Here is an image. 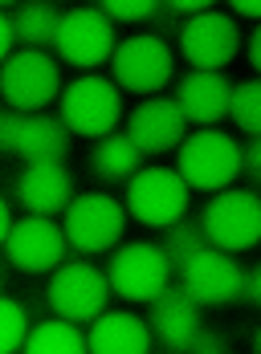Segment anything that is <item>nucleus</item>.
Instances as JSON below:
<instances>
[{
	"label": "nucleus",
	"mask_w": 261,
	"mask_h": 354,
	"mask_svg": "<svg viewBox=\"0 0 261 354\" xmlns=\"http://www.w3.org/2000/svg\"><path fill=\"white\" fill-rule=\"evenodd\" d=\"M176 171L188 179V187L224 192L241 176V142H233V135H224L217 127H200L176 151Z\"/></svg>",
	"instance_id": "f257e3e1"
},
{
	"label": "nucleus",
	"mask_w": 261,
	"mask_h": 354,
	"mask_svg": "<svg viewBox=\"0 0 261 354\" xmlns=\"http://www.w3.org/2000/svg\"><path fill=\"white\" fill-rule=\"evenodd\" d=\"M176 265L168 261L163 245H151V241H135V245H123L111 252V265H107V277L111 289L123 301H155L168 285H172Z\"/></svg>",
	"instance_id": "f03ea898"
},
{
	"label": "nucleus",
	"mask_w": 261,
	"mask_h": 354,
	"mask_svg": "<svg viewBox=\"0 0 261 354\" xmlns=\"http://www.w3.org/2000/svg\"><path fill=\"white\" fill-rule=\"evenodd\" d=\"M111 277L102 269H94L90 261H66L53 269L49 289H45V301L57 318H70L78 326L94 322L107 310V297H111Z\"/></svg>",
	"instance_id": "7ed1b4c3"
},
{
	"label": "nucleus",
	"mask_w": 261,
	"mask_h": 354,
	"mask_svg": "<svg viewBox=\"0 0 261 354\" xmlns=\"http://www.w3.org/2000/svg\"><path fill=\"white\" fill-rule=\"evenodd\" d=\"M192 187L172 167H143L135 179H127V212L147 228H172L184 220Z\"/></svg>",
	"instance_id": "20e7f679"
},
{
	"label": "nucleus",
	"mask_w": 261,
	"mask_h": 354,
	"mask_svg": "<svg viewBox=\"0 0 261 354\" xmlns=\"http://www.w3.org/2000/svg\"><path fill=\"white\" fill-rule=\"evenodd\" d=\"M204 232L224 252H245L261 245V192L253 187H224L204 208Z\"/></svg>",
	"instance_id": "39448f33"
},
{
	"label": "nucleus",
	"mask_w": 261,
	"mask_h": 354,
	"mask_svg": "<svg viewBox=\"0 0 261 354\" xmlns=\"http://www.w3.org/2000/svg\"><path fill=\"white\" fill-rule=\"evenodd\" d=\"M118 118H123V94H118L114 82L86 73V77H78V82L66 86V94H62V122L74 135H82V139H107V135H114Z\"/></svg>",
	"instance_id": "423d86ee"
},
{
	"label": "nucleus",
	"mask_w": 261,
	"mask_h": 354,
	"mask_svg": "<svg viewBox=\"0 0 261 354\" xmlns=\"http://www.w3.org/2000/svg\"><path fill=\"white\" fill-rule=\"evenodd\" d=\"M172 70H176V57H172V45L159 41L155 33H139L118 41L111 57V82L131 90V94H159L168 82H172Z\"/></svg>",
	"instance_id": "0eeeda50"
},
{
	"label": "nucleus",
	"mask_w": 261,
	"mask_h": 354,
	"mask_svg": "<svg viewBox=\"0 0 261 354\" xmlns=\"http://www.w3.org/2000/svg\"><path fill=\"white\" fill-rule=\"evenodd\" d=\"M0 90H4V102L8 110H41L49 106L53 98H62V66L41 53V49H21L17 57L4 62V73H0Z\"/></svg>",
	"instance_id": "6e6552de"
},
{
	"label": "nucleus",
	"mask_w": 261,
	"mask_h": 354,
	"mask_svg": "<svg viewBox=\"0 0 261 354\" xmlns=\"http://www.w3.org/2000/svg\"><path fill=\"white\" fill-rule=\"evenodd\" d=\"M176 277H180V285L192 293V301H200L204 310L241 301V297H245V285H249V273L237 265V257L224 252V248H217V245L200 248Z\"/></svg>",
	"instance_id": "1a4fd4ad"
},
{
	"label": "nucleus",
	"mask_w": 261,
	"mask_h": 354,
	"mask_svg": "<svg viewBox=\"0 0 261 354\" xmlns=\"http://www.w3.org/2000/svg\"><path fill=\"white\" fill-rule=\"evenodd\" d=\"M123 232H127V208L102 192L74 196V204L66 208V236L74 252H107L123 241Z\"/></svg>",
	"instance_id": "9d476101"
},
{
	"label": "nucleus",
	"mask_w": 261,
	"mask_h": 354,
	"mask_svg": "<svg viewBox=\"0 0 261 354\" xmlns=\"http://www.w3.org/2000/svg\"><path fill=\"white\" fill-rule=\"evenodd\" d=\"M70 236H66V224H53L49 216H25L12 224L4 252H8V265L21 269V273H53L57 265H66V252H70Z\"/></svg>",
	"instance_id": "9b49d317"
},
{
	"label": "nucleus",
	"mask_w": 261,
	"mask_h": 354,
	"mask_svg": "<svg viewBox=\"0 0 261 354\" xmlns=\"http://www.w3.org/2000/svg\"><path fill=\"white\" fill-rule=\"evenodd\" d=\"M53 49L66 66H78V70H94V66L111 62L118 49L111 17L102 8H70Z\"/></svg>",
	"instance_id": "f8f14e48"
},
{
	"label": "nucleus",
	"mask_w": 261,
	"mask_h": 354,
	"mask_svg": "<svg viewBox=\"0 0 261 354\" xmlns=\"http://www.w3.org/2000/svg\"><path fill=\"white\" fill-rule=\"evenodd\" d=\"M241 49V29L228 12H204V17H192L184 21V33H180V53L192 70L200 73H221Z\"/></svg>",
	"instance_id": "ddd939ff"
},
{
	"label": "nucleus",
	"mask_w": 261,
	"mask_h": 354,
	"mask_svg": "<svg viewBox=\"0 0 261 354\" xmlns=\"http://www.w3.org/2000/svg\"><path fill=\"white\" fill-rule=\"evenodd\" d=\"M127 135L135 139V147L143 155H163V151H180L188 139V118L176 98H147L143 106H135Z\"/></svg>",
	"instance_id": "4468645a"
},
{
	"label": "nucleus",
	"mask_w": 261,
	"mask_h": 354,
	"mask_svg": "<svg viewBox=\"0 0 261 354\" xmlns=\"http://www.w3.org/2000/svg\"><path fill=\"white\" fill-rule=\"evenodd\" d=\"M200 310H204V306L192 301V293H188L184 285H168V289L151 301V314H147L155 346H163V351H172V354H184L188 342H192L196 330H200Z\"/></svg>",
	"instance_id": "2eb2a0df"
},
{
	"label": "nucleus",
	"mask_w": 261,
	"mask_h": 354,
	"mask_svg": "<svg viewBox=\"0 0 261 354\" xmlns=\"http://www.w3.org/2000/svg\"><path fill=\"white\" fill-rule=\"evenodd\" d=\"M12 196H17V204L29 216L66 212L74 204V176L66 171V163H29L17 176Z\"/></svg>",
	"instance_id": "dca6fc26"
},
{
	"label": "nucleus",
	"mask_w": 261,
	"mask_h": 354,
	"mask_svg": "<svg viewBox=\"0 0 261 354\" xmlns=\"http://www.w3.org/2000/svg\"><path fill=\"white\" fill-rule=\"evenodd\" d=\"M176 102H180L188 122H196V131L200 127H217L228 114V106H233V86H228L224 73L192 70L176 82Z\"/></svg>",
	"instance_id": "f3484780"
},
{
	"label": "nucleus",
	"mask_w": 261,
	"mask_h": 354,
	"mask_svg": "<svg viewBox=\"0 0 261 354\" xmlns=\"http://www.w3.org/2000/svg\"><path fill=\"white\" fill-rule=\"evenodd\" d=\"M151 346H155L151 326L127 310L98 314L90 322V351L94 354H147Z\"/></svg>",
	"instance_id": "a211bd4d"
},
{
	"label": "nucleus",
	"mask_w": 261,
	"mask_h": 354,
	"mask_svg": "<svg viewBox=\"0 0 261 354\" xmlns=\"http://www.w3.org/2000/svg\"><path fill=\"white\" fill-rule=\"evenodd\" d=\"M70 127L62 118H49V114H29L25 118V131L17 142V155L25 163H62L70 155Z\"/></svg>",
	"instance_id": "6ab92c4d"
},
{
	"label": "nucleus",
	"mask_w": 261,
	"mask_h": 354,
	"mask_svg": "<svg viewBox=\"0 0 261 354\" xmlns=\"http://www.w3.org/2000/svg\"><path fill=\"white\" fill-rule=\"evenodd\" d=\"M143 151L135 147L131 135H107V139H98V147L90 151V159H86V167H90V176L102 179V183H123V179H135L143 167Z\"/></svg>",
	"instance_id": "aec40b11"
},
{
	"label": "nucleus",
	"mask_w": 261,
	"mask_h": 354,
	"mask_svg": "<svg viewBox=\"0 0 261 354\" xmlns=\"http://www.w3.org/2000/svg\"><path fill=\"white\" fill-rule=\"evenodd\" d=\"M17 17V41H21V49H53L57 45V33H62V21H66V12L57 8V4H17L12 8Z\"/></svg>",
	"instance_id": "412c9836"
},
{
	"label": "nucleus",
	"mask_w": 261,
	"mask_h": 354,
	"mask_svg": "<svg viewBox=\"0 0 261 354\" xmlns=\"http://www.w3.org/2000/svg\"><path fill=\"white\" fill-rule=\"evenodd\" d=\"M25 351L29 354H82V351H90V338L78 334V322L49 318V322H37L29 330Z\"/></svg>",
	"instance_id": "4be33fe9"
},
{
	"label": "nucleus",
	"mask_w": 261,
	"mask_h": 354,
	"mask_svg": "<svg viewBox=\"0 0 261 354\" xmlns=\"http://www.w3.org/2000/svg\"><path fill=\"white\" fill-rule=\"evenodd\" d=\"M208 245H213V241H208V232H204V220H176V224L168 228V236H163V252H168V261L176 265V273Z\"/></svg>",
	"instance_id": "5701e85b"
},
{
	"label": "nucleus",
	"mask_w": 261,
	"mask_h": 354,
	"mask_svg": "<svg viewBox=\"0 0 261 354\" xmlns=\"http://www.w3.org/2000/svg\"><path fill=\"white\" fill-rule=\"evenodd\" d=\"M25 342H29V301L4 297L0 301V351H25Z\"/></svg>",
	"instance_id": "b1692460"
},
{
	"label": "nucleus",
	"mask_w": 261,
	"mask_h": 354,
	"mask_svg": "<svg viewBox=\"0 0 261 354\" xmlns=\"http://www.w3.org/2000/svg\"><path fill=\"white\" fill-rule=\"evenodd\" d=\"M228 114H233V122L249 139H258L261 135V77L233 86V106H228Z\"/></svg>",
	"instance_id": "393cba45"
},
{
	"label": "nucleus",
	"mask_w": 261,
	"mask_h": 354,
	"mask_svg": "<svg viewBox=\"0 0 261 354\" xmlns=\"http://www.w3.org/2000/svg\"><path fill=\"white\" fill-rule=\"evenodd\" d=\"M98 8H102L111 21H131V25H139V21H155L163 4H155V0H102Z\"/></svg>",
	"instance_id": "a878e982"
},
{
	"label": "nucleus",
	"mask_w": 261,
	"mask_h": 354,
	"mask_svg": "<svg viewBox=\"0 0 261 354\" xmlns=\"http://www.w3.org/2000/svg\"><path fill=\"white\" fill-rule=\"evenodd\" d=\"M241 179H245L253 192H261V135L241 147Z\"/></svg>",
	"instance_id": "bb28decb"
},
{
	"label": "nucleus",
	"mask_w": 261,
	"mask_h": 354,
	"mask_svg": "<svg viewBox=\"0 0 261 354\" xmlns=\"http://www.w3.org/2000/svg\"><path fill=\"white\" fill-rule=\"evenodd\" d=\"M25 118H29V114H21V110H8V114L0 118V147H4V155H17V142H21V131H25Z\"/></svg>",
	"instance_id": "cd10ccee"
},
{
	"label": "nucleus",
	"mask_w": 261,
	"mask_h": 354,
	"mask_svg": "<svg viewBox=\"0 0 261 354\" xmlns=\"http://www.w3.org/2000/svg\"><path fill=\"white\" fill-rule=\"evenodd\" d=\"M188 351L192 354H224L228 351V342H224V334H217V330H196V338L188 342Z\"/></svg>",
	"instance_id": "c85d7f7f"
},
{
	"label": "nucleus",
	"mask_w": 261,
	"mask_h": 354,
	"mask_svg": "<svg viewBox=\"0 0 261 354\" xmlns=\"http://www.w3.org/2000/svg\"><path fill=\"white\" fill-rule=\"evenodd\" d=\"M151 25H155V37H159V41H172V37L180 41V33H184V25H180V21H176V17L168 12V4L159 8V17H155Z\"/></svg>",
	"instance_id": "c756f323"
},
{
	"label": "nucleus",
	"mask_w": 261,
	"mask_h": 354,
	"mask_svg": "<svg viewBox=\"0 0 261 354\" xmlns=\"http://www.w3.org/2000/svg\"><path fill=\"white\" fill-rule=\"evenodd\" d=\"M168 12L172 17H204V12H213V4L208 0H168Z\"/></svg>",
	"instance_id": "7c9ffc66"
},
{
	"label": "nucleus",
	"mask_w": 261,
	"mask_h": 354,
	"mask_svg": "<svg viewBox=\"0 0 261 354\" xmlns=\"http://www.w3.org/2000/svg\"><path fill=\"white\" fill-rule=\"evenodd\" d=\"M241 306H258V310H261V265L249 273V285H245V297H241Z\"/></svg>",
	"instance_id": "2f4dec72"
},
{
	"label": "nucleus",
	"mask_w": 261,
	"mask_h": 354,
	"mask_svg": "<svg viewBox=\"0 0 261 354\" xmlns=\"http://www.w3.org/2000/svg\"><path fill=\"white\" fill-rule=\"evenodd\" d=\"M233 12H237V17H253V21H261V0H233Z\"/></svg>",
	"instance_id": "473e14b6"
},
{
	"label": "nucleus",
	"mask_w": 261,
	"mask_h": 354,
	"mask_svg": "<svg viewBox=\"0 0 261 354\" xmlns=\"http://www.w3.org/2000/svg\"><path fill=\"white\" fill-rule=\"evenodd\" d=\"M249 66L261 73V25L253 29V33H249Z\"/></svg>",
	"instance_id": "72a5a7b5"
},
{
	"label": "nucleus",
	"mask_w": 261,
	"mask_h": 354,
	"mask_svg": "<svg viewBox=\"0 0 261 354\" xmlns=\"http://www.w3.org/2000/svg\"><path fill=\"white\" fill-rule=\"evenodd\" d=\"M253 351L261 354V326H258V334H253Z\"/></svg>",
	"instance_id": "f704fd0d"
}]
</instances>
